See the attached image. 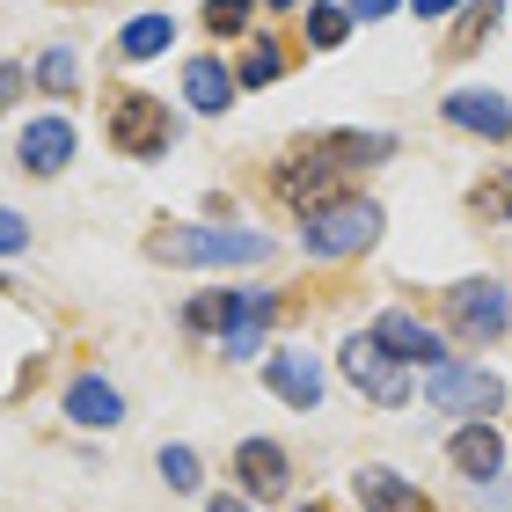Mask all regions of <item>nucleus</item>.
Here are the masks:
<instances>
[{
	"label": "nucleus",
	"instance_id": "aec40b11",
	"mask_svg": "<svg viewBox=\"0 0 512 512\" xmlns=\"http://www.w3.org/2000/svg\"><path fill=\"white\" fill-rule=\"evenodd\" d=\"M344 37H352V15L344 8H308V44L315 52H337Z\"/></svg>",
	"mask_w": 512,
	"mask_h": 512
},
{
	"label": "nucleus",
	"instance_id": "b1692460",
	"mask_svg": "<svg viewBox=\"0 0 512 512\" xmlns=\"http://www.w3.org/2000/svg\"><path fill=\"white\" fill-rule=\"evenodd\" d=\"M461 15H469V22H461V44H476L483 22H498V0H461Z\"/></svg>",
	"mask_w": 512,
	"mask_h": 512
},
{
	"label": "nucleus",
	"instance_id": "dca6fc26",
	"mask_svg": "<svg viewBox=\"0 0 512 512\" xmlns=\"http://www.w3.org/2000/svg\"><path fill=\"white\" fill-rule=\"evenodd\" d=\"M359 505L366 512H432V498L410 491L395 469H359Z\"/></svg>",
	"mask_w": 512,
	"mask_h": 512
},
{
	"label": "nucleus",
	"instance_id": "c85d7f7f",
	"mask_svg": "<svg viewBox=\"0 0 512 512\" xmlns=\"http://www.w3.org/2000/svg\"><path fill=\"white\" fill-rule=\"evenodd\" d=\"M15 88H22V66H0V103H8Z\"/></svg>",
	"mask_w": 512,
	"mask_h": 512
},
{
	"label": "nucleus",
	"instance_id": "39448f33",
	"mask_svg": "<svg viewBox=\"0 0 512 512\" xmlns=\"http://www.w3.org/2000/svg\"><path fill=\"white\" fill-rule=\"evenodd\" d=\"M278 198L300 205V213H322V205H337L344 198V169L330 154H322V139L308 154H293V161H278Z\"/></svg>",
	"mask_w": 512,
	"mask_h": 512
},
{
	"label": "nucleus",
	"instance_id": "a878e982",
	"mask_svg": "<svg viewBox=\"0 0 512 512\" xmlns=\"http://www.w3.org/2000/svg\"><path fill=\"white\" fill-rule=\"evenodd\" d=\"M395 8H403V0H344V15H352V22H381Z\"/></svg>",
	"mask_w": 512,
	"mask_h": 512
},
{
	"label": "nucleus",
	"instance_id": "4be33fe9",
	"mask_svg": "<svg viewBox=\"0 0 512 512\" xmlns=\"http://www.w3.org/2000/svg\"><path fill=\"white\" fill-rule=\"evenodd\" d=\"M74 74H81V66H74V52H44V59H37V88H52V96H66V88H81Z\"/></svg>",
	"mask_w": 512,
	"mask_h": 512
},
{
	"label": "nucleus",
	"instance_id": "1a4fd4ad",
	"mask_svg": "<svg viewBox=\"0 0 512 512\" xmlns=\"http://www.w3.org/2000/svg\"><path fill=\"white\" fill-rule=\"evenodd\" d=\"M15 154H22V169H30V176H59L66 161H74V125H66V118H30Z\"/></svg>",
	"mask_w": 512,
	"mask_h": 512
},
{
	"label": "nucleus",
	"instance_id": "f8f14e48",
	"mask_svg": "<svg viewBox=\"0 0 512 512\" xmlns=\"http://www.w3.org/2000/svg\"><path fill=\"white\" fill-rule=\"evenodd\" d=\"M447 118H454L461 132L505 139V132H512V103H505V96H476V88H454V96H447Z\"/></svg>",
	"mask_w": 512,
	"mask_h": 512
},
{
	"label": "nucleus",
	"instance_id": "ddd939ff",
	"mask_svg": "<svg viewBox=\"0 0 512 512\" xmlns=\"http://www.w3.org/2000/svg\"><path fill=\"white\" fill-rule=\"evenodd\" d=\"M66 417H74V425H118V417H125V395L118 388H110L103 374H81L74 388H66Z\"/></svg>",
	"mask_w": 512,
	"mask_h": 512
},
{
	"label": "nucleus",
	"instance_id": "a211bd4d",
	"mask_svg": "<svg viewBox=\"0 0 512 512\" xmlns=\"http://www.w3.org/2000/svg\"><path fill=\"white\" fill-rule=\"evenodd\" d=\"M169 37H176L169 15H139V22H125L118 52H125V59H154V52H169Z\"/></svg>",
	"mask_w": 512,
	"mask_h": 512
},
{
	"label": "nucleus",
	"instance_id": "6e6552de",
	"mask_svg": "<svg viewBox=\"0 0 512 512\" xmlns=\"http://www.w3.org/2000/svg\"><path fill=\"white\" fill-rule=\"evenodd\" d=\"M374 337H381L403 366H447V337L425 330L417 315H395V308H388V315H374Z\"/></svg>",
	"mask_w": 512,
	"mask_h": 512
},
{
	"label": "nucleus",
	"instance_id": "f257e3e1",
	"mask_svg": "<svg viewBox=\"0 0 512 512\" xmlns=\"http://www.w3.org/2000/svg\"><path fill=\"white\" fill-rule=\"evenodd\" d=\"M154 264H256L271 256V235H249V227H183V220H161L147 235Z\"/></svg>",
	"mask_w": 512,
	"mask_h": 512
},
{
	"label": "nucleus",
	"instance_id": "4468645a",
	"mask_svg": "<svg viewBox=\"0 0 512 512\" xmlns=\"http://www.w3.org/2000/svg\"><path fill=\"white\" fill-rule=\"evenodd\" d=\"M235 476L249 483L256 498H286V454H278L271 439H242V447H235Z\"/></svg>",
	"mask_w": 512,
	"mask_h": 512
},
{
	"label": "nucleus",
	"instance_id": "423d86ee",
	"mask_svg": "<svg viewBox=\"0 0 512 512\" xmlns=\"http://www.w3.org/2000/svg\"><path fill=\"white\" fill-rule=\"evenodd\" d=\"M110 139H118L125 154L154 161L161 147H169V110H161L154 96H118V110H110Z\"/></svg>",
	"mask_w": 512,
	"mask_h": 512
},
{
	"label": "nucleus",
	"instance_id": "bb28decb",
	"mask_svg": "<svg viewBox=\"0 0 512 512\" xmlns=\"http://www.w3.org/2000/svg\"><path fill=\"white\" fill-rule=\"evenodd\" d=\"M22 242H30V227H22L15 213H0V256H22Z\"/></svg>",
	"mask_w": 512,
	"mask_h": 512
},
{
	"label": "nucleus",
	"instance_id": "393cba45",
	"mask_svg": "<svg viewBox=\"0 0 512 512\" xmlns=\"http://www.w3.org/2000/svg\"><path fill=\"white\" fill-rule=\"evenodd\" d=\"M483 213H491V220H512V176H498V183H483Z\"/></svg>",
	"mask_w": 512,
	"mask_h": 512
},
{
	"label": "nucleus",
	"instance_id": "5701e85b",
	"mask_svg": "<svg viewBox=\"0 0 512 512\" xmlns=\"http://www.w3.org/2000/svg\"><path fill=\"white\" fill-rule=\"evenodd\" d=\"M249 8H256V0H205V30L235 37V30H249Z\"/></svg>",
	"mask_w": 512,
	"mask_h": 512
},
{
	"label": "nucleus",
	"instance_id": "7c9ffc66",
	"mask_svg": "<svg viewBox=\"0 0 512 512\" xmlns=\"http://www.w3.org/2000/svg\"><path fill=\"white\" fill-rule=\"evenodd\" d=\"M264 8H300V0H264Z\"/></svg>",
	"mask_w": 512,
	"mask_h": 512
},
{
	"label": "nucleus",
	"instance_id": "9b49d317",
	"mask_svg": "<svg viewBox=\"0 0 512 512\" xmlns=\"http://www.w3.org/2000/svg\"><path fill=\"white\" fill-rule=\"evenodd\" d=\"M447 454H454V469H461V476H476V483H491V476L505 469V439L491 432V417H469V425L454 432V447H447Z\"/></svg>",
	"mask_w": 512,
	"mask_h": 512
},
{
	"label": "nucleus",
	"instance_id": "cd10ccee",
	"mask_svg": "<svg viewBox=\"0 0 512 512\" xmlns=\"http://www.w3.org/2000/svg\"><path fill=\"white\" fill-rule=\"evenodd\" d=\"M410 8H417V15H425V22H432V15H454V8H461V0H410Z\"/></svg>",
	"mask_w": 512,
	"mask_h": 512
},
{
	"label": "nucleus",
	"instance_id": "7ed1b4c3",
	"mask_svg": "<svg viewBox=\"0 0 512 512\" xmlns=\"http://www.w3.org/2000/svg\"><path fill=\"white\" fill-rule=\"evenodd\" d=\"M344 374H352V388L366 395V403H381V410H395V403H410V374H403V359L388 352V344L374 337V330H359V337H344Z\"/></svg>",
	"mask_w": 512,
	"mask_h": 512
},
{
	"label": "nucleus",
	"instance_id": "20e7f679",
	"mask_svg": "<svg viewBox=\"0 0 512 512\" xmlns=\"http://www.w3.org/2000/svg\"><path fill=\"white\" fill-rule=\"evenodd\" d=\"M425 395H432V410H454V417H498L505 381L483 374V366H432Z\"/></svg>",
	"mask_w": 512,
	"mask_h": 512
},
{
	"label": "nucleus",
	"instance_id": "f3484780",
	"mask_svg": "<svg viewBox=\"0 0 512 512\" xmlns=\"http://www.w3.org/2000/svg\"><path fill=\"white\" fill-rule=\"evenodd\" d=\"M322 154H330L337 169H359V161H388L395 139L388 132H330V139H322Z\"/></svg>",
	"mask_w": 512,
	"mask_h": 512
},
{
	"label": "nucleus",
	"instance_id": "0eeeda50",
	"mask_svg": "<svg viewBox=\"0 0 512 512\" xmlns=\"http://www.w3.org/2000/svg\"><path fill=\"white\" fill-rule=\"evenodd\" d=\"M447 308H454V322L469 337H505V322H512V300H505V286H491V278H461L447 293Z\"/></svg>",
	"mask_w": 512,
	"mask_h": 512
},
{
	"label": "nucleus",
	"instance_id": "9d476101",
	"mask_svg": "<svg viewBox=\"0 0 512 512\" xmlns=\"http://www.w3.org/2000/svg\"><path fill=\"white\" fill-rule=\"evenodd\" d=\"M264 388H271L286 410H315V403H322V366H315L308 352H278V359L264 366Z\"/></svg>",
	"mask_w": 512,
	"mask_h": 512
},
{
	"label": "nucleus",
	"instance_id": "2eb2a0df",
	"mask_svg": "<svg viewBox=\"0 0 512 512\" xmlns=\"http://www.w3.org/2000/svg\"><path fill=\"white\" fill-rule=\"evenodd\" d=\"M183 103H191L198 118H220V110L235 103V74L213 66V59H191V66H183Z\"/></svg>",
	"mask_w": 512,
	"mask_h": 512
},
{
	"label": "nucleus",
	"instance_id": "412c9836",
	"mask_svg": "<svg viewBox=\"0 0 512 512\" xmlns=\"http://www.w3.org/2000/svg\"><path fill=\"white\" fill-rule=\"evenodd\" d=\"M161 476H169V491H198V483H205V469H198L191 447H169V454H161Z\"/></svg>",
	"mask_w": 512,
	"mask_h": 512
},
{
	"label": "nucleus",
	"instance_id": "f03ea898",
	"mask_svg": "<svg viewBox=\"0 0 512 512\" xmlns=\"http://www.w3.org/2000/svg\"><path fill=\"white\" fill-rule=\"evenodd\" d=\"M374 242H381V205L374 198H337V205L300 220V249L308 256H359Z\"/></svg>",
	"mask_w": 512,
	"mask_h": 512
},
{
	"label": "nucleus",
	"instance_id": "c756f323",
	"mask_svg": "<svg viewBox=\"0 0 512 512\" xmlns=\"http://www.w3.org/2000/svg\"><path fill=\"white\" fill-rule=\"evenodd\" d=\"M213 512H249V505L242 498H213Z\"/></svg>",
	"mask_w": 512,
	"mask_h": 512
},
{
	"label": "nucleus",
	"instance_id": "6ab92c4d",
	"mask_svg": "<svg viewBox=\"0 0 512 512\" xmlns=\"http://www.w3.org/2000/svg\"><path fill=\"white\" fill-rule=\"evenodd\" d=\"M278 74H286V52H278L271 37H256L249 52H242V74H235V88H271Z\"/></svg>",
	"mask_w": 512,
	"mask_h": 512
}]
</instances>
